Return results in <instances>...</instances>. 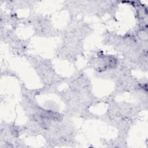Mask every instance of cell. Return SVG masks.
<instances>
[{
    "label": "cell",
    "mask_w": 148,
    "mask_h": 148,
    "mask_svg": "<svg viewBox=\"0 0 148 148\" xmlns=\"http://www.w3.org/2000/svg\"><path fill=\"white\" fill-rule=\"evenodd\" d=\"M68 87L58 91L57 95L65 105V114L86 119H95L97 115L90 112V108L101 101L95 97L92 90L89 78L83 71L73 74L65 82Z\"/></svg>",
    "instance_id": "1"
},
{
    "label": "cell",
    "mask_w": 148,
    "mask_h": 148,
    "mask_svg": "<svg viewBox=\"0 0 148 148\" xmlns=\"http://www.w3.org/2000/svg\"><path fill=\"white\" fill-rule=\"evenodd\" d=\"M103 41L119 53L132 70L147 71V42L138 39L132 31L124 35L106 31Z\"/></svg>",
    "instance_id": "2"
},
{
    "label": "cell",
    "mask_w": 148,
    "mask_h": 148,
    "mask_svg": "<svg viewBox=\"0 0 148 148\" xmlns=\"http://www.w3.org/2000/svg\"><path fill=\"white\" fill-rule=\"evenodd\" d=\"M92 33V28L83 19L71 18L69 22L60 31L61 42L56 50L57 56L72 63L84 55V41Z\"/></svg>",
    "instance_id": "3"
},
{
    "label": "cell",
    "mask_w": 148,
    "mask_h": 148,
    "mask_svg": "<svg viewBox=\"0 0 148 148\" xmlns=\"http://www.w3.org/2000/svg\"><path fill=\"white\" fill-rule=\"evenodd\" d=\"M107 101L109 105L102 119L117 130L119 136L127 139L128 132L137 120L142 109L138 104L117 102L110 97Z\"/></svg>",
    "instance_id": "4"
},
{
    "label": "cell",
    "mask_w": 148,
    "mask_h": 148,
    "mask_svg": "<svg viewBox=\"0 0 148 148\" xmlns=\"http://www.w3.org/2000/svg\"><path fill=\"white\" fill-rule=\"evenodd\" d=\"M120 1H68L64 2V9L71 18L79 16L103 17L106 14L115 18Z\"/></svg>",
    "instance_id": "5"
},
{
    "label": "cell",
    "mask_w": 148,
    "mask_h": 148,
    "mask_svg": "<svg viewBox=\"0 0 148 148\" xmlns=\"http://www.w3.org/2000/svg\"><path fill=\"white\" fill-rule=\"evenodd\" d=\"M27 57L28 61L43 85L40 89L42 94L57 93L59 86L63 82H65L67 78L57 73L50 60L37 55H27Z\"/></svg>",
    "instance_id": "6"
},
{
    "label": "cell",
    "mask_w": 148,
    "mask_h": 148,
    "mask_svg": "<svg viewBox=\"0 0 148 148\" xmlns=\"http://www.w3.org/2000/svg\"><path fill=\"white\" fill-rule=\"evenodd\" d=\"M69 118L66 116L62 120L54 121L43 134L42 136L50 146L75 145L77 130Z\"/></svg>",
    "instance_id": "7"
},
{
    "label": "cell",
    "mask_w": 148,
    "mask_h": 148,
    "mask_svg": "<svg viewBox=\"0 0 148 148\" xmlns=\"http://www.w3.org/2000/svg\"><path fill=\"white\" fill-rule=\"evenodd\" d=\"M123 60L117 55L105 54L98 50L87 58V65L94 71L95 76L118 67Z\"/></svg>",
    "instance_id": "8"
},
{
    "label": "cell",
    "mask_w": 148,
    "mask_h": 148,
    "mask_svg": "<svg viewBox=\"0 0 148 148\" xmlns=\"http://www.w3.org/2000/svg\"><path fill=\"white\" fill-rule=\"evenodd\" d=\"M31 26L36 36L42 38H52L60 35V32L54 27L51 20L47 16L32 13L24 20Z\"/></svg>",
    "instance_id": "9"
},
{
    "label": "cell",
    "mask_w": 148,
    "mask_h": 148,
    "mask_svg": "<svg viewBox=\"0 0 148 148\" xmlns=\"http://www.w3.org/2000/svg\"><path fill=\"white\" fill-rule=\"evenodd\" d=\"M23 133V128L14 123H2L0 132V147H25L20 136Z\"/></svg>",
    "instance_id": "10"
},
{
    "label": "cell",
    "mask_w": 148,
    "mask_h": 148,
    "mask_svg": "<svg viewBox=\"0 0 148 148\" xmlns=\"http://www.w3.org/2000/svg\"><path fill=\"white\" fill-rule=\"evenodd\" d=\"M4 33L1 32V39L8 44L11 51L18 56H27L28 41L19 38L13 29H4Z\"/></svg>",
    "instance_id": "11"
},
{
    "label": "cell",
    "mask_w": 148,
    "mask_h": 148,
    "mask_svg": "<svg viewBox=\"0 0 148 148\" xmlns=\"http://www.w3.org/2000/svg\"><path fill=\"white\" fill-rule=\"evenodd\" d=\"M120 3H125L131 6L135 10V14L138 20V25L140 26L147 25V6L138 1H120Z\"/></svg>",
    "instance_id": "12"
},
{
    "label": "cell",
    "mask_w": 148,
    "mask_h": 148,
    "mask_svg": "<svg viewBox=\"0 0 148 148\" xmlns=\"http://www.w3.org/2000/svg\"><path fill=\"white\" fill-rule=\"evenodd\" d=\"M7 6H9V8H10L12 9L15 10V9H27L32 8L35 5V3H36V1H8L6 2Z\"/></svg>",
    "instance_id": "13"
}]
</instances>
